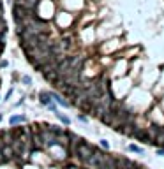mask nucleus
Listing matches in <instances>:
<instances>
[{
  "label": "nucleus",
  "mask_w": 164,
  "mask_h": 169,
  "mask_svg": "<svg viewBox=\"0 0 164 169\" xmlns=\"http://www.w3.org/2000/svg\"><path fill=\"white\" fill-rule=\"evenodd\" d=\"M51 99H53L55 102H58L60 106H64V108H69V102H67V100H65L64 97H60L58 93H51Z\"/></svg>",
  "instance_id": "obj_5"
},
{
  "label": "nucleus",
  "mask_w": 164,
  "mask_h": 169,
  "mask_svg": "<svg viewBox=\"0 0 164 169\" xmlns=\"http://www.w3.org/2000/svg\"><path fill=\"white\" fill-rule=\"evenodd\" d=\"M78 120H80V122H85V123L88 122V118H86L85 115H80V116H78Z\"/></svg>",
  "instance_id": "obj_12"
},
{
  "label": "nucleus",
  "mask_w": 164,
  "mask_h": 169,
  "mask_svg": "<svg viewBox=\"0 0 164 169\" xmlns=\"http://www.w3.org/2000/svg\"><path fill=\"white\" fill-rule=\"evenodd\" d=\"M93 152H95V148H93L92 144H88V143H85L83 139H80V143H78V146H76V155H78L83 162H86V160L93 155Z\"/></svg>",
  "instance_id": "obj_1"
},
{
  "label": "nucleus",
  "mask_w": 164,
  "mask_h": 169,
  "mask_svg": "<svg viewBox=\"0 0 164 169\" xmlns=\"http://www.w3.org/2000/svg\"><path fill=\"white\" fill-rule=\"evenodd\" d=\"M157 155H164V150H162V148H159V150H157Z\"/></svg>",
  "instance_id": "obj_13"
},
{
  "label": "nucleus",
  "mask_w": 164,
  "mask_h": 169,
  "mask_svg": "<svg viewBox=\"0 0 164 169\" xmlns=\"http://www.w3.org/2000/svg\"><path fill=\"white\" fill-rule=\"evenodd\" d=\"M101 146H102V148H106V150H108V148H109V143H108L106 139H101Z\"/></svg>",
  "instance_id": "obj_11"
},
{
  "label": "nucleus",
  "mask_w": 164,
  "mask_h": 169,
  "mask_svg": "<svg viewBox=\"0 0 164 169\" xmlns=\"http://www.w3.org/2000/svg\"><path fill=\"white\" fill-rule=\"evenodd\" d=\"M0 150H2V157H4V160H9L12 155H16V153H14V150H12V146H9V144L2 146Z\"/></svg>",
  "instance_id": "obj_3"
},
{
  "label": "nucleus",
  "mask_w": 164,
  "mask_h": 169,
  "mask_svg": "<svg viewBox=\"0 0 164 169\" xmlns=\"http://www.w3.org/2000/svg\"><path fill=\"white\" fill-rule=\"evenodd\" d=\"M129 150L134 152V153H143V148H139V146H136V144H131V146H129Z\"/></svg>",
  "instance_id": "obj_9"
},
{
  "label": "nucleus",
  "mask_w": 164,
  "mask_h": 169,
  "mask_svg": "<svg viewBox=\"0 0 164 169\" xmlns=\"http://www.w3.org/2000/svg\"><path fill=\"white\" fill-rule=\"evenodd\" d=\"M55 115H57V118H58V120H60V122H64V123H65V125H69V123H71V120H69V118H67V116H65V115H62V113H60V111H57V113H55Z\"/></svg>",
  "instance_id": "obj_8"
},
{
  "label": "nucleus",
  "mask_w": 164,
  "mask_h": 169,
  "mask_svg": "<svg viewBox=\"0 0 164 169\" xmlns=\"http://www.w3.org/2000/svg\"><path fill=\"white\" fill-rule=\"evenodd\" d=\"M155 141L157 143H164V129L157 127V136H155Z\"/></svg>",
  "instance_id": "obj_7"
},
{
  "label": "nucleus",
  "mask_w": 164,
  "mask_h": 169,
  "mask_svg": "<svg viewBox=\"0 0 164 169\" xmlns=\"http://www.w3.org/2000/svg\"><path fill=\"white\" fill-rule=\"evenodd\" d=\"M2 49H4V44H2V41H0V53H2Z\"/></svg>",
  "instance_id": "obj_14"
},
{
  "label": "nucleus",
  "mask_w": 164,
  "mask_h": 169,
  "mask_svg": "<svg viewBox=\"0 0 164 169\" xmlns=\"http://www.w3.org/2000/svg\"><path fill=\"white\" fill-rule=\"evenodd\" d=\"M39 102H41L42 106H50V104H51V93L41 92V93H39Z\"/></svg>",
  "instance_id": "obj_4"
},
{
  "label": "nucleus",
  "mask_w": 164,
  "mask_h": 169,
  "mask_svg": "<svg viewBox=\"0 0 164 169\" xmlns=\"http://www.w3.org/2000/svg\"><path fill=\"white\" fill-rule=\"evenodd\" d=\"M134 137L139 139V141H143V143H152V139H150V136H148V131H138V129H136Z\"/></svg>",
  "instance_id": "obj_2"
},
{
  "label": "nucleus",
  "mask_w": 164,
  "mask_h": 169,
  "mask_svg": "<svg viewBox=\"0 0 164 169\" xmlns=\"http://www.w3.org/2000/svg\"><path fill=\"white\" fill-rule=\"evenodd\" d=\"M21 122H27V116H23V115H16V116H11V120H9V123H11V125H18V123H21Z\"/></svg>",
  "instance_id": "obj_6"
},
{
  "label": "nucleus",
  "mask_w": 164,
  "mask_h": 169,
  "mask_svg": "<svg viewBox=\"0 0 164 169\" xmlns=\"http://www.w3.org/2000/svg\"><path fill=\"white\" fill-rule=\"evenodd\" d=\"M21 81H23V84H30V83H32V79H30L28 76H23V79H21Z\"/></svg>",
  "instance_id": "obj_10"
}]
</instances>
